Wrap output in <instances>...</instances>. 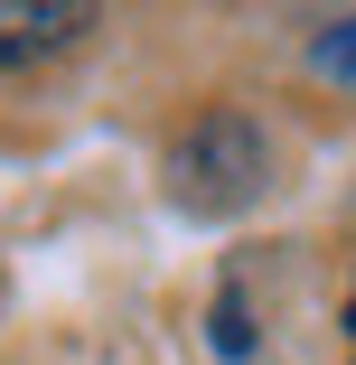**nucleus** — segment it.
Instances as JSON below:
<instances>
[{"instance_id":"nucleus-1","label":"nucleus","mask_w":356,"mask_h":365,"mask_svg":"<svg viewBox=\"0 0 356 365\" xmlns=\"http://www.w3.org/2000/svg\"><path fill=\"white\" fill-rule=\"evenodd\" d=\"M263 131L244 122V113H206L188 140H178V160H169V178H178V206H197V215H235L253 187H263Z\"/></svg>"},{"instance_id":"nucleus-3","label":"nucleus","mask_w":356,"mask_h":365,"mask_svg":"<svg viewBox=\"0 0 356 365\" xmlns=\"http://www.w3.org/2000/svg\"><path fill=\"white\" fill-rule=\"evenodd\" d=\"M310 56H319V76H356V19H328Z\"/></svg>"},{"instance_id":"nucleus-2","label":"nucleus","mask_w":356,"mask_h":365,"mask_svg":"<svg viewBox=\"0 0 356 365\" xmlns=\"http://www.w3.org/2000/svg\"><path fill=\"white\" fill-rule=\"evenodd\" d=\"M94 29L85 0H0V66H29V56H56Z\"/></svg>"},{"instance_id":"nucleus-4","label":"nucleus","mask_w":356,"mask_h":365,"mask_svg":"<svg viewBox=\"0 0 356 365\" xmlns=\"http://www.w3.org/2000/svg\"><path fill=\"white\" fill-rule=\"evenodd\" d=\"M347 337H356V300H347Z\"/></svg>"}]
</instances>
